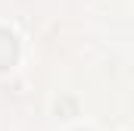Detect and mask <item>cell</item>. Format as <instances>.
<instances>
[{"label":"cell","instance_id":"obj_1","mask_svg":"<svg viewBox=\"0 0 134 131\" xmlns=\"http://www.w3.org/2000/svg\"><path fill=\"white\" fill-rule=\"evenodd\" d=\"M16 59H19V41H16V34L0 28V72L9 69Z\"/></svg>","mask_w":134,"mask_h":131}]
</instances>
